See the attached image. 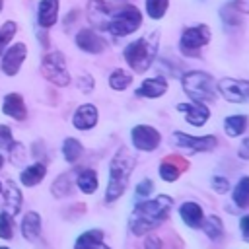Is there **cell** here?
Returning a JSON list of instances; mask_svg holds the SVG:
<instances>
[{"label":"cell","mask_w":249,"mask_h":249,"mask_svg":"<svg viewBox=\"0 0 249 249\" xmlns=\"http://www.w3.org/2000/svg\"><path fill=\"white\" fill-rule=\"evenodd\" d=\"M89 19L109 33L123 37L134 33L140 27L142 14L132 4H117V0H91Z\"/></svg>","instance_id":"cell-1"},{"label":"cell","mask_w":249,"mask_h":249,"mask_svg":"<svg viewBox=\"0 0 249 249\" xmlns=\"http://www.w3.org/2000/svg\"><path fill=\"white\" fill-rule=\"evenodd\" d=\"M173 206V198L167 195H158L156 198H148L142 202H136V206L132 208L130 220H128V228L134 235H142L152 231L156 226H160L169 210Z\"/></svg>","instance_id":"cell-2"},{"label":"cell","mask_w":249,"mask_h":249,"mask_svg":"<svg viewBox=\"0 0 249 249\" xmlns=\"http://www.w3.org/2000/svg\"><path fill=\"white\" fill-rule=\"evenodd\" d=\"M132 167H134V156L124 146L119 148L117 154L113 156L111 163H109V181H107V191H105L107 202L117 200L126 191Z\"/></svg>","instance_id":"cell-3"},{"label":"cell","mask_w":249,"mask_h":249,"mask_svg":"<svg viewBox=\"0 0 249 249\" xmlns=\"http://www.w3.org/2000/svg\"><path fill=\"white\" fill-rule=\"evenodd\" d=\"M158 41H160V33L158 31H152L132 43H128L123 51L124 54V60L128 62V66L134 70V72H146L154 58H156V53H158Z\"/></svg>","instance_id":"cell-4"},{"label":"cell","mask_w":249,"mask_h":249,"mask_svg":"<svg viewBox=\"0 0 249 249\" xmlns=\"http://www.w3.org/2000/svg\"><path fill=\"white\" fill-rule=\"evenodd\" d=\"M183 89L185 93L191 97V101L196 103H208L214 101L218 97V89H216V82L208 72L202 70H191L181 78Z\"/></svg>","instance_id":"cell-5"},{"label":"cell","mask_w":249,"mask_h":249,"mask_svg":"<svg viewBox=\"0 0 249 249\" xmlns=\"http://www.w3.org/2000/svg\"><path fill=\"white\" fill-rule=\"evenodd\" d=\"M208 41H210V27L200 23V25H195V27H187L181 33L179 49L187 56H196L200 53V49L204 45H208Z\"/></svg>","instance_id":"cell-6"},{"label":"cell","mask_w":249,"mask_h":249,"mask_svg":"<svg viewBox=\"0 0 249 249\" xmlns=\"http://www.w3.org/2000/svg\"><path fill=\"white\" fill-rule=\"evenodd\" d=\"M41 70L45 74V78L56 86H68L70 84V74L66 70V58L62 53L54 51V53H49L45 58H43V64H41Z\"/></svg>","instance_id":"cell-7"},{"label":"cell","mask_w":249,"mask_h":249,"mask_svg":"<svg viewBox=\"0 0 249 249\" xmlns=\"http://www.w3.org/2000/svg\"><path fill=\"white\" fill-rule=\"evenodd\" d=\"M216 89L230 103H245V101H249V80L220 78L216 82Z\"/></svg>","instance_id":"cell-8"},{"label":"cell","mask_w":249,"mask_h":249,"mask_svg":"<svg viewBox=\"0 0 249 249\" xmlns=\"http://www.w3.org/2000/svg\"><path fill=\"white\" fill-rule=\"evenodd\" d=\"M130 138H132V146L140 152H152L160 146L161 134L160 130H156L150 124H136L130 130Z\"/></svg>","instance_id":"cell-9"},{"label":"cell","mask_w":249,"mask_h":249,"mask_svg":"<svg viewBox=\"0 0 249 249\" xmlns=\"http://www.w3.org/2000/svg\"><path fill=\"white\" fill-rule=\"evenodd\" d=\"M173 144L181 146V148H189L193 152H210L218 146V138L212 136V134H206V136H193V134H187V132H173L171 136Z\"/></svg>","instance_id":"cell-10"},{"label":"cell","mask_w":249,"mask_h":249,"mask_svg":"<svg viewBox=\"0 0 249 249\" xmlns=\"http://www.w3.org/2000/svg\"><path fill=\"white\" fill-rule=\"evenodd\" d=\"M177 111L185 115L187 123L193 124V126H202L206 124V121L210 119V109L204 105V103H196V101H191V103H179L177 105Z\"/></svg>","instance_id":"cell-11"},{"label":"cell","mask_w":249,"mask_h":249,"mask_svg":"<svg viewBox=\"0 0 249 249\" xmlns=\"http://www.w3.org/2000/svg\"><path fill=\"white\" fill-rule=\"evenodd\" d=\"M25 54H27V49H25L23 43L12 45V47L4 53V62H2V70H4V74H8V76L18 74V70H19V66H21Z\"/></svg>","instance_id":"cell-12"},{"label":"cell","mask_w":249,"mask_h":249,"mask_svg":"<svg viewBox=\"0 0 249 249\" xmlns=\"http://www.w3.org/2000/svg\"><path fill=\"white\" fill-rule=\"evenodd\" d=\"M97 107L91 105V103H86V105H80L72 117V124L78 128V130H89L97 124Z\"/></svg>","instance_id":"cell-13"},{"label":"cell","mask_w":249,"mask_h":249,"mask_svg":"<svg viewBox=\"0 0 249 249\" xmlns=\"http://www.w3.org/2000/svg\"><path fill=\"white\" fill-rule=\"evenodd\" d=\"M165 91H167V82H165L163 76L146 78V80L136 88V95H138V97H148V99L161 97Z\"/></svg>","instance_id":"cell-14"},{"label":"cell","mask_w":249,"mask_h":249,"mask_svg":"<svg viewBox=\"0 0 249 249\" xmlns=\"http://www.w3.org/2000/svg\"><path fill=\"white\" fill-rule=\"evenodd\" d=\"M76 45H78L82 51L93 53V54H97V53H101V51L105 49V41H103L93 29H82V31L76 35Z\"/></svg>","instance_id":"cell-15"},{"label":"cell","mask_w":249,"mask_h":249,"mask_svg":"<svg viewBox=\"0 0 249 249\" xmlns=\"http://www.w3.org/2000/svg\"><path fill=\"white\" fill-rule=\"evenodd\" d=\"M187 165H189V163H187L185 160H181V158H177V156H171V158H167V160L161 161V165H160V177H161L163 181H167V183L177 181L179 175L187 169Z\"/></svg>","instance_id":"cell-16"},{"label":"cell","mask_w":249,"mask_h":249,"mask_svg":"<svg viewBox=\"0 0 249 249\" xmlns=\"http://www.w3.org/2000/svg\"><path fill=\"white\" fill-rule=\"evenodd\" d=\"M179 214L183 218V222L189 226V228H200L202 220H204V212L200 208L198 202H193V200H187L181 204L179 208Z\"/></svg>","instance_id":"cell-17"},{"label":"cell","mask_w":249,"mask_h":249,"mask_svg":"<svg viewBox=\"0 0 249 249\" xmlns=\"http://www.w3.org/2000/svg\"><path fill=\"white\" fill-rule=\"evenodd\" d=\"M58 16V0H41L39 10H37V21L43 27L54 25Z\"/></svg>","instance_id":"cell-18"},{"label":"cell","mask_w":249,"mask_h":249,"mask_svg":"<svg viewBox=\"0 0 249 249\" xmlns=\"http://www.w3.org/2000/svg\"><path fill=\"white\" fill-rule=\"evenodd\" d=\"M4 206L8 210V216H16L21 208V193L16 187L14 181H8L6 191H4Z\"/></svg>","instance_id":"cell-19"},{"label":"cell","mask_w":249,"mask_h":249,"mask_svg":"<svg viewBox=\"0 0 249 249\" xmlns=\"http://www.w3.org/2000/svg\"><path fill=\"white\" fill-rule=\"evenodd\" d=\"M2 107H4L6 115H10V117H14L18 121H21L25 117V103H23L19 93H8L4 97V105Z\"/></svg>","instance_id":"cell-20"},{"label":"cell","mask_w":249,"mask_h":249,"mask_svg":"<svg viewBox=\"0 0 249 249\" xmlns=\"http://www.w3.org/2000/svg\"><path fill=\"white\" fill-rule=\"evenodd\" d=\"M247 124H249V117L247 115H230V117L224 119V130L231 138L243 134L245 128H247Z\"/></svg>","instance_id":"cell-21"},{"label":"cell","mask_w":249,"mask_h":249,"mask_svg":"<svg viewBox=\"0 0 249 249\" xmlns=\"http://www.w3.org/2000/svg\"><path fill=\"white\" fill-rule=\"evenodd\" d=\"M39 231H41V218H39V214L37 212H27L23 216V222H21V233H23V237L29 239V241H33V239H37Z\"/></svg>","instance_id":"cell-22"},{"label":"cell","mask_w":249,"mask_h":249,"mask_svg":"<svg viewBox=\"0 0 249 249\" xmlns=\"http://www.w3.org/2000/svg\"><path fill=\"white\" fill-rule=\"evenodd\" d=\"M99 243H103V231L101 230H88L76 239L74 249H95Z\"/></svg>","instance_id":"cell-23"},{"label":"cell","mask_w":249,"mask_h":249,"mask_svg":"<svg viewBox=\"0 0 249 249\" xmlns=\"http://www.w3.org/2000/svg\"><path fill=\"white\" fill-rule=\"evenodd\" d=\"M76 183H78V187H80L82 193L91 195V193H95V189H97V173H95L93 169H82V171L76 175Z\"/></svg>","instance_id":"cell-24"},{"label":"cell","mask_w":249,"mask_h":249,"mask_svg":"<svg viewBox=\"0 0 249 249\" xmlns=\"http://www.w3.org/2000/svg\"><path fill=\"white\" fill-rule=\"evenodd\" d=\"M231 198H233L235 206H239V208L249 206V175L241 177V179L235 183L233 193H231Z\"/></svg>","instance_id":"cell-25"},{"label":"cell","mask_w":249,"mask_h":249,"mask_svg":"<svg viewBox=\"0 0 249 249\" xmlns=\"http://www.w3.org/2000/svg\"><path fill=\"white\" fill-rule=\"evenodd\" d=\"M45 173H47V169H45L43 163H33V165H29L21 171V183L25 187H33L45 177Z\"/></svg>","instance_id":"cell-26"},{"label":"cell","mask_w":249,"mask_h":249,"mask_svg":"<svg viewBox=\"0 0 249 249\" xmlns=\"http://www.w3.org/2000/svg\"><path fill=\"white\" fill-rule=\"evenodd\" d=\"M130 82H132L130 72H124L123 68L113 70V72H111V76H109V86H111L113 89H117V91L126 89V88L130 86Z\"/></svg>","instance_id":"cell-27"},{"label":"cell","mask_w":249,"mask_h":249,"mask_svg":"<svg viewBox=\"0 0 249 249\" xmlns=\"http://www.w3.org/2000/svg\"><path fill=\"white\" fill-rule=\"evenodd\" d=\"M200 228L204 230V233H206L210 239H218V237H222V233H224V226H222V220H220L218 216H208V218H204L202 224H200Z\"/></svg>","instance_id":"cell-28"},{"label":"cell","mask_w":249,"mask_h":249,"mask_svg":"<svg viewBox=\"0 0 249 249\" xmlns=\"http://www.w3.org/2000/svg\"><path fill=\"white\" fill-rule=\"evenodd\" d=\"M82 152H84V148H82V144H80L76 138H66V140H64V144H62V154H64V160H66V161H70V163L78 161L80 156H82Z\"/></svg>","instance_id":"cell-29"},{"label":"cell","mask_w":249,"mask_h":249,"mask_svg":"<svg viewBox=\"0 0 249 249\" xmlns=\"http://www.w3.org/2000/svg\"><path fill=\"white\" fill-rule=\"evenodd\" d=\"M167 6H169V0H146V12L152 19H161Z\"/></svg>","instance_id":"cell-30"},{"label":"cell","mask_w":249,"mask_h":249,"mask_svg":"<svg viewBox=\"0 0 249 249\" xmlns=\"http://www.w3.org/2000/svg\"><path fill=\"white\" fill-rule=\"evenodd\" d=\"M16 35V23L14 21H6L0 29V53L4 51V47H8L10 39Z\"/></svg>","instance_id":"cell-31"},{"label":"cell","mask_w":249,"mask_h":249,"mask_svg":"<svg viewBox=\"0 0 249 249\" xmlns=\"http://www.w3.org/2000/svg\"><path fill=\"white\" fill-rule=\"evenodd\" d=\"M0 237L2 239H10L12 237V220L8 214H0Z\"/></svg>","instance_id":"cell-32"},{"label":"cell","mask_w":249,"mask_h":249,"mask_svg":"<svg viewBox=\"0 0 249 249\" xmlns=\"http://www.w3.org/2000/svg\"><path fill=\"white\" fill-rule=\"evenodd\" d=\"M212 189H214L216 193L224 195V193H228V189H230V181H228L226 177L214 175V177H212Z\"/></svg>","instance_id":"cell-33"},{"label":"cell","mask_w":249,"mask_h":249,"mask_svg":"<svg viewBox=\"0 0 249 249\" xmlns=\"http://www.w3.org/2000/svg\"><path fill=\"white\" fill-rule=\"evenodd\" d=\"M14 142H12V132L8 126H0V148H12Z\"/></svg>","instance_id":"cell-34"},{"label":"cell","mask_w":249,"mask_h":249,"mask_svg":"<svg viewBox=\"0 0 249 249\" xmlns=\"http://www.w3.org/2000/svg\"><path fill=\"white\" fill-rule=\"evenodd\" d=\"M150 193H152V181H150V179L140 181V183H138V187H136V196L144 198V196H148Z\"/></svg>","instance_id":"cell-35"},{"label":"cell","mask_w":249,"mask_h":249,"mask_svg":"<svg viewBox=\"0 0 249 249\" xmlns=\"http://www.w3.org/2000/svg\"><path fill=\"white\" fill-rule=\"evenodd\" d=\"M144 249H161V239L156 233H150L144 241Z\"/></svg>","instance_id":"cell-36"},{"label":"cell","mask_w":249,"mask_h":249,"mask_svg":"<svg viewBox=\"0 0 249 249\" xmlns=\"http://www.w3.org/2000/svg\"><path fill=\"white\" fill-rule=\"evenodd\" d=\"M237 156H239L241 160H249V136L241 140V144H239V148H237Z\"/></svg>","instance_id":"cell-37"},{"label":"cell","mask_w":249,"mask_h":249,"mask_svg":"<svg viewBox=\"0 0 249 249\" xmlns=\"http://www.w3.org/2000/svg\"><path fill=\"white\" fill-rule=\"evenodd\" d=\"M231 6H233L239 14H249V0H233Z\"/></svg>","instance_id":"cell-38"},{"label":"cell","mask_w":249,"mask_h":249,"mask_svg":"<svg viewBox=\"0 0 249 249\" xmlns=\"http://www.w3.org/2000/svg\"><path fill=\"white\" fill-rule=\"evenodd\" d=\"M239 228H241L243 239H245V241H249V214L241 218V222H239Z\"/></svg>","instance_id":"cell-39"},{"label":"cell","mask_w":249,"mask_h":249,"mask_svg":"<svg viewBox=\"0 0 249 249\" xmlns=\"http://www.w3.org/2000/svg\"><path fill=\"white\" fill-rule=\"evenodd\" d=\"M95 249H111V247H107V245H103V243H99Z\"/></svg>","instance_id":"cell-40"},{"label":"cell","mask_w":249,"mask_h":249,"mask_svg":"<svg viewBox=\"0 0 249 249\" xmlns=\"http://www.w3.org/2000/svg\"><path fill=\"white\" fill-rule=\"evenodd\" d=\"M2 163H4V158H2V156H0V167H2Z\"/></svg>","instance_id":"cell-41"},{"label":"cell","mask_w":249,"mask_h":249,"mask_svg":"<svg viewBox=\"0 0 249 249\" xmlns=\"http://www.w3.org/2000/svg\"><path fill=\"white\" fill-rule=\"evenodd\" d=\"M0 10H2V0H0Z\"/></svg>","instance_id":"cell-42"},{"label":"cell","mask_w":249,"mask_h":249,"mask_svg":"<svg viewBox=\"0 0 249 249\" xmlns=\"http://www.w3.org/2000/svg\"><path fill=\"white\" fill-rule=\"evenodd\" d=\"M0 249H6V247H0Z\"/></svg>","instance_id":"cell-43"},{"label":"cell","mask_w":249,"mask_h":249,"mask_svg":"<svg viewBox=\"0 0 249 249\" xmlns=\"http://www.w3.org/2000/svg\"><path fill=\"white\" fill-rule=\"evenodd\" d=\"M0 191H2V185H0Z\"/></svg>","instance_id":"cell-44"}]
</instances>
